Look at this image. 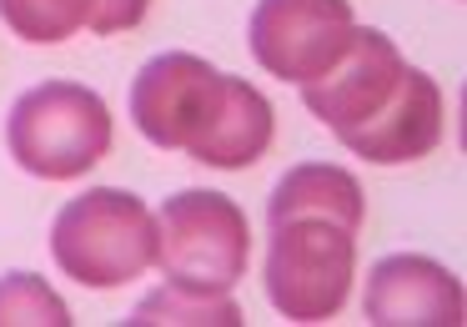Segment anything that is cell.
Listing matches in <instances>:
<instances>
[{"label": "cell", "instance_id": "obj_12", "mask_svg": "<svg viewBox=\"0 0 467 327\" xmlns=\"http://www.w3.org/2000/svg\"><path fill=\"white\" fill-rule=\"evenodd\" d=\"M126 322L131 327H242V307L232 302V292L166 282L156 292H146Z\"/></svg>", "mask_w": 467, "mask_h": 327}, {"label": "cell", "instance_id": "obj_9", "mask_svg": "<svg viewBox=\"0 0 467 327\" xmlns=\"http://www.w3.org/2000/svg\"><path fill=\"white\" fill-rule=\"evenodd\" d=\"M402 66L407 61L392 46V36L377 31V26H357L352 46L337 56V66H327L317 81L302 86V106L337 136V132H347V126L367 121V116L392 96Z\"/></svg>", "mask_w": 467, "mask_h": 327}, {"label": "cell", "instance_id": "obj_11", "mask_svg": "<svg viewBox=\"0 0 467 327\" xmlns=\"http://www.w3.org/2000/svg\"><path fill=\"white\" fill-rule=\"evenodd\" d=\"M292 216H322L337 222L347 232H357L367 216V196L347 166L332 162H302L272 186V202H266V222H292Z\"/></svg>", "mask_w": 467, "mask_h": 327}, {"label": "cell", "instance_id": "obj_7", "mask_svg": "<svg viewBox=\"0 0 467 327\" xmlns=\"http://www.w3.org/2000/svg\"><path fill=\"white\" fill-rule=\"evenodd\" d=\"M442 132H447L442 86L427 71H417V66H402L392 96H387L367 121L337 132V142L372 166H402V162L432 156L437 146H442Z\"/></svg>", "mask_w": 467, "mask_h": 327}, {"label": "cell", "instance_id": "obj_5", "mask_svg": "<svg viewBox=\"0 0 467 327\" xmlns=\"http://www.w3.org/2000/svg\"><path fill=\"white\" fill-rule=\"evenodd\" d=\"M352 31L357 16L347 0H256L246 46L266 76L306 86L337 66V56L352 46Z\"/></svg>", "mask_w": 467, "mask_h": 327}, {"label": "cell", "instance_id": "obj_15", "mask_svg": "<svg viewBox=\"0 0 467 327\" xmlns=\"http://www.w3.org/2000/svg\"><path fill=\"white\" fill-rule=\"evenodd\" d=\"M151 11V0H96L91 11V31L96 36H121V31H136Z\"/></svg>", "mask_w": 467, "mask_h": 327}, {"label": "cell", "instance_id": "obj_3", "mask_svg": "<svg viewBox=\"0 0 467 327\" xmlns=\"http://www.w3.org/2000/svg\"><path fill=\"white\" fill-rule=\"evenodd\" d=\"M252 262V227L226 192L186 186L156 212V267L171 282L232 292Z\"/></svg>", "mask_w": 467, "mask_h": 327}, {"label": "cell", "instance_id": "obj_2", "mask_svg": "<svg viewBox=\"0 0 467 327\" xmlns=\"http://www.w3.org/2000/svg\"><path fill=\"white\" fill-rule=\"evenodd\" d=\"M116 142L111 106L81 81H41L16 96L5 116V146L16 166L41 182H76Z\"/></svg>", "mask_w": 467, "mask_h": 327}, {"label": "cell", "instance_id": "obj_14", "mask_svg": "<svg viewBox=\"0 0 467 327\" xmlns=\"http://www.w3.org/2000/svg\"><path fill=\"white\" fill-rule=\"evenodd\" d=\"M0 327H71V307L46 277L5 272L0 277Z\"/></svg>", "mask_w": 467, "mask_h": 327}, {"label": "cell", "instance_id": "obj_4", "mask_svg": "<svg viewBox=\"0 0 467 327\" xmlns=\"http://www.w3.org/2000/svg\"><path fill=\"white\" fill-rule=\"evenodd\" d=\"M266 297L286 322H327L342 312L357 277V232L322 216L272 222L266 247Z\"/></svg>", "mask_w": 467, "mask_h": 327}, {"label": "cell", "instance_id": "obj_1", "mask_svg": "<svg viewBox=\"0 0 467 327\" xmlns=\"http://www.w3.org/2000/svg\"><path fill=\"white\" fill-rule=\"evenodd\" d=\"M51 257L71 282L91 292L126 287L156 267V212L136 192L91 186L56 212Z\"/></svg>", "mask_w": 467, "mask_h": 327}, {"label": "cell", "instance_id": "obj_10", "mask_svg": "<svg viewBox=\"0 0 467 327\" xmlns=\"http://www.w3.org/2000/svg\"><path fill=\"white\" fill-rule=\"evenodd\" d=\"M276 136V111L252 81L222 71V91H216L212 116L202 121V132L192 136L186 156L202 166H216V172H246L266 156Z\"/></svg>", "mask_w": 467, "mask_h": 327}, {"label": "cell", "instance_id": "obj_6", "mask_svg": "<svg viewBox=\"0 0 467 327\" xmlns=\"http://www.w3.org/2000/svg\"><path fill=\"white\" fill-rule=\"evenodd\" d=\"M222 71L192 51H161L131 81V121L161 152H186L202 121L212 116Z\"/></svg>", "mask_w": 467, "mask_h": 327}, {"label": "cell", "instance_id": "obj_8", "mask_svg": "<svg viewBox=\"0 0 467 327\" xmlns=\"http://www.w3.org/2000/svg\"><path fill=\"white\" fill-rule=\"evenodd\" d=\"M462 277L422 252H392L367 272L362 317L372 327H462Z\"/></svg>", "mask_w": 467, "mask_h": 327}, {"label": "cell", "instance_id": "obj_13", "mask_svg": "<svg viewBox=\"0 0 467 327\" xmlns=\"http://www.w3.org/2000/svg\"><path fill=\"white\" fill-rule=\"evenodd\" d=\"M96 0H0V21L31 46H61L91 26Z\"/></svg>", "mask_w": 467, "mask_h": 327}]
</instances>
